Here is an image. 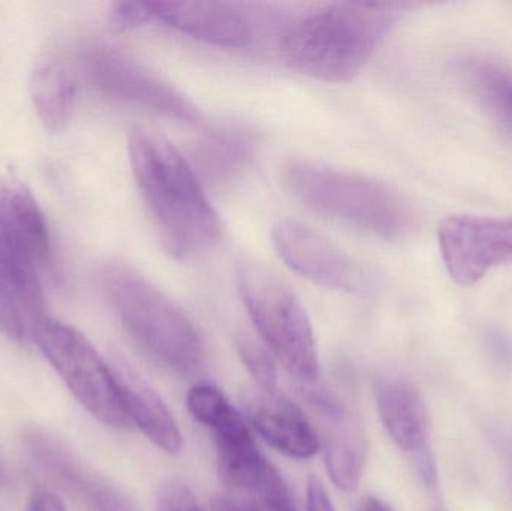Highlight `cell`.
I'll return each mask as SVG.
<instances>
[{
	"instance_id": "cell-1",
	"label": "cell",
	"mask_w": 512,
	"mask_h": 511,
	"mask_svg": "<svg viewBox=\"0 0 512 511\" xmlns=\"http://www.w3.org/2000/svg\"><path fill=\"white\" fill-rule=\"evenodd\" d=\"M129 159L165 251L189 260L215 248L221 219L179 150L158 134L135 131L129 138Z\"/></svg>"
},
{
	"instance_id": "cell-2",
	"label": "cell",
	"mask_w": 512,
	"mask_h": 511,
	"mask_svg": "<svg viewBox=\"0 0 512 511\" xmlns=\"http://www.w3.org/2000/svg\"><path fill=\"white\" fill-rule=\"evenodd\" d=\"M402 2H345L318 9L289 27L283 59L301 74L345 83L360 74L400 18Z\"/></svg>"
},
{
	"instance_id": "cell-3",
	"label": "cell",
	"mask_w": 512,
	"mask_h": 511,
	"mask_svg": "<svg viewBox=\"0 0 512 511\" xmlns=\"http://www.w3.org/2000/svg\"><path fill=\"white\" fill-rule=\"evenodd\" d=\"M282 177L298 201L328 218L385 240L414 230L408 201L379 180L306 158L288 159Z\"/></svg>"
},
{
	"instance_id": "cell-4",
	"label": "cell",
	"mask_w": 512,
	"mask_h": 511,
	"mask_svg": "<svg viewBox=\"0 0 512 511\" xmlns=\"http://www.w3.org/2000/svg\"><path fill=\"white\" fill-rule=\"evenodd\" d=\"M102 281L120 323L153 362L180 377H192L204 368L203 336L167 294L122 263L105 267Z\"/></svg>"
},
{
	"instance_id": "cell-5",
	"label": "cell",
	"mask_w": 512,
	"mask_h": 511,
	"mask_svg": "<svg viewBox=\"0 0 512 511\" xmlns=\"http://www.w3.org/2000/svg\"><path fill=\"white\" fill-rule=\"evenodd\" d=\"M188 408L212 432L219 474L234 494L248 500L242 504L258 511H297L285 480L262 455L251 429L218 387H192Z\"/></svg>"
},
{
	"instance_id": "cell-6",
	"label": "cell",
	"mask_w": 512,
	"mask_h": 511,
	"mask_svg": "<svg viewBox=\"0 0 512 511\" xmlns=\"http://www.w3.org/2000/svg\"><path fill=\"white\" fill-rule=\"evenodd\" d=\"M237 287L265 347L301 383L318 381L319 360L312 324L298 297L273 270L255 260L237 267Z\"/></svg>"
},
{
	"instance_id": "cell-7",
	"label": "cell",
	"mask_w": 512,
	"mask_h": 511,
	"mask_svg": "<svg viewBox=\"0 0 512 511\" xmlns=\"http://www.w3.org/2000/svg\"><path fill=\"white\" fill-rule=\"evenodd\" d=\"M33 342L96 420L111 428L131 426L113 368L80 330L47 317L39 324Z\"/></svg>"
},
{
	"instance_id": "cell-8",
	"label": "cell",
	"mask_w": 512,
	"mask_h": 511,
	"mask_svg": "<svg viewBox=\"0 0 512 511\" xmlns=\"http://www.w3.org/2000/svg\"><path fill=\"white\" fill-rule=\"evenodd\" d=\"M83 68L93 86L113 98L134 102L177 122L198 125L201 111L182 92L113 45H89Z\"/></svg>"
},
{
	"instance_id": "cell-9",
	"label": "cell",
	"mask_w": 512,
	"mask_h": 511,
	"mask_svg": "<svg viewBox=\"0 0 512 511\" xmlns=\"http://www.w3.org/2000/svg\"><path fill=\"white\" fill-rule=\"evenodd\" d=\"M438 240L448 275L465 287L512 264V218L451 215L439 225Z\"/></svg>"
},
{
	"instance_id": "cell-10",
	"label": "cell",
	"mask_w": 512,
	"mask_h": 511,
	"mask_svg": "<svg viewBox=\"0 0 512 511\" xmlns=\"http://www.w3.org/2000/svg\"><path fill=\"white\" fill-rule=\"evenodd\" d=\"M274 248L294 272L330 290L361 293L366 272L351 255L307 225L282 221L271 231Z\"/></svg>"
},
{
	"instance_id": "cell-11",
	"label": "cell",
	"mask_w": 512,
	"mask_h": 511,
	"mask_svg": "<svg viewBox=\"0 0 512 511\" xmlns=\"http://www.w3.org/2000/svg\"><path fill=\"white\" fill-rule=\"evenodd\" d=\"M23 443L33 461L60 485L74 492L92 511H141L131 495L110 477L81 461L68 444L41 428L24 431Z\"/></svg>"
},
{
	"instance_id": "cell-12",
	"label": "cell",
	"mask_w": 512,
	"mask_h": 511,
	"mask_svg": "<svg viewBox=\"0 0 512 511\" xmlns=\"http://www.w3.org/2000/svg\"><path fill=\"white\" fill-rule=\"evenodd\" d=\"M32 252L0 233V332L26 344L45 320L44 288Z\"/></svg>"
},
{
	"instance_id": "cell-13",
	"label": "cell",
	"mask_w": 512,
	"mask_h": 511,
	"mask_svg": "<svg viewBox=\"0 0 512 511\" xmlns=\"http://www.w3.org/2000/svg\"><path fill=\"white\" fill-rule=\"evenodd\" d=\"M152 21L218 47H243L252 38L248 20L218 2H147Z\"/></svg>"
},
{
	"instance_id": "cell-14",
	"label": "cell",
	"mask_w": 512,
	"mask_h": 511,
	"mask_svg": "<svg viewBox=\"0 0 512 511\" xmlns=\"http://www.w3.org/2000/svg\"><path fill=\"white\" fill-rule=\"evenodd\" d=\"M375 399L382 425L400 450L415 456L429 449V411L411 381L382 375L375 383Z\"/></svg>"
},
{
	"instance_id": "cell-15",
	"label": "cell",
	"mask_w": 512,
	"mask_h": 511,
	"mask_svg": "<svg viewBox=\"0 0 512 511\" xmlns=\"http://www.w3.org/2000/svg\"><path fill=\"white\" fill-rule=\"evenodd\" d=\"M249 414L262 440L288 458L306 461L321 449L318 434L300 407L276 390L256 396Z\"/></svg>"
},
{
	"instance_id": "cell-16",
	"label": "cell",
	"mask_w": 512,
	"mask_h": 511,
	"mask_svg": "<svg viewBox=\"0 0 512 511\" xmlns=\"http://www.w3.org/2000/svg\"><path fill=\"white\" fill-rule=\"evenodd\" d=\"M111 368L131 425L161 452L171 456L182 452V432L164 399L126 363L117 362Z\"/></svg>"
},
{
	"instance_id": "cell-17",
	"label": "cell",
	"mask_w": 512,
	"mask_h": 511,
	"mask_svg": "<svg viewBox=\"0 0 512 511\" xmlns=\"http://www.w3.org/2000/svg\"><path fill=\"white\" fill-rule=\"evenodd\" d=\"M258 138L248 126L225 123L204 134L192 152V168L213 186L230 183L254 159Z\"/></svg>"
},
{
	"instance_id": "cell-18",
	"label": "cell",
	"mask_w": 512,
	"mask_h": 511,
	"mask_svg": "<svg viewBox=\"0 0 512 511\" xmlns=\"http://www.w3.org/2000/svg\"><path fill=\"white\" fill-rule=\"evenodd\" d=\"M0 233L35 255L39 263L50 260L47 218L26 183L0 171Z\"/></svg>"
},
{
	"instance_id": "cell-19",
	"label": "cell",
	"mask_w": 512,
	"mask_h": 511,
	"mask_svg": "<svg viewBox=\"0 0 512 511\" xmlns=\"http://www.w3.org/2000/svg\"><path fill=\"white\" fill-rule=\"evenodd\" d=\"M29 93L36 116L47 131L60 134L71 120L75 86L60 63L41 60L30 72Z\"/></svg>"
},
{
	"instance_id": "cell-20",
	"label": "cell",
	"mask_w": 512,
	"mask_h": 511,
	"mask_svg": "<svg viewBox=\"0 0 512 511\" xmlns=\"http://www.w3.org/2000/svg\"><path fill=\"white\" fill-rule=\"evenodd\" d=\"M457 75L478 104L508 128H512V72L483 56L457 60Z\"/></svg>"
},
{
	"instance_id": "cell-21",
	"label": "cell",
	"mask_w": 512,
	"mask_h": 511,
	"mask_svg": "<svg viewBox=\"0 0 512 511\" xmlns=\"http://www.w3.org/2000/svg\"><path fill=\"white\" fill-rule=\"evenodd\" d=\"M328 476L337 488L354 492L363 477L364 453L357 441L348 437L331 438L325 444Z\"/></svg>"
},
{
	"instance_id": "cell-22",
	"label": "cell",
	"mask_w": 512,
	"mask_h": 511,
	"mask_svg": "<svg viewBox=\"0 0 512 511\" xmlns=\"http://www.w3.org/2000/svg\"><path fill=\"white\" fill-rule=\"evenodd\" d=\"M237 347H239L240 357L248 368L249 374L254 377L262 392L276 390V359L265 347L264 342L255 341L251 336H242L237 341Z\"/></svg>"
},
{
	"instance_id": "cell-23",
	"label": "cell",
	"mask_w": 512,
	"mask_h": 511,
	"mask_svg": "<svg viewBox=\"0 0 512 511\" xmlns=\"http://www.w3.org/2000/svg\"><path fill=\"white\" fill-rule=\"evenodd\" d=\"M156 511H209L194 491L179 479H171L159 488Z\"/></svg>"
},
{
	"instance_id": "cell-24",
	"label": "cell",
	"mask_w": 512,
	"mask_h": 511,
	"mask_svg": "<svg viewBox=\"0 0 512 511\" xmlns=\"http://www.w3.org/2000/svg\"><path fill=\"white\" fill-rule=\"evenodd\" d=\"M150 21L152 17L147 2H117L108 11V24L116 32L135 29Z\"/></svg>"
},
{
	"instance_id": "cell-25",
	"label": "cell",
	"mask_w": 512,
	"mask_h": 511,
	"mask_svg": "<svg viewBox=\"0 0 512 511\" xmlns=\"http://www.w3.org/2000/svg\"><path fill=\"white\" fill-rule=\"evenodd\" d=\"M306 511H336L319 477L312 476L307 482Z\"/></svg>"
},
{
	"instance_id": "cell-26",
	"label": "cell",
	"mask_w": 512,
	"mask_h": 511,
	"mask_svg": "<svg viewBox=\"0 0 512 511\" xmlns=\"http://www.w3.org/2000/svg\"><path fill=\"white\" fill-rule=\"evenodd\" d=\"M26 511H68L65 503L47 489H35L30 494Z\"/></svg>"
},
{
	"instance_id": "cell-27",
	"label": "cell",
	"mask_w": 512,
	"mask_h": 511,
	"mask_svg": "<svg viewBox=\"0 0 512 511\" xmlns=\"http://www.w3.org/2000/svg\"><path fill=\"white\" fill-rule=\"evenodd\" d=\"M412 459H414L415 470H417L418 476L423 480L424 485L433 488L438 482V468H436L433 453L430 452V449H426L418 455L412 456Z\"/></svg>"
},
{
	"instance_id": "cell-28",
	"label": "cell",
	"mask_w": 512,
	"mask_h": 511,
	"mask_svg": "<svg viewBox=\"0 0 512 511\" xmlns=\"http://www.w3.org/2000/svg\"><path fill=\"white\" fill-rule=\"evenodd\" d=\"M363 511H394L388 506L384 501L379 500V498H369V500L364 503Z\"/></svg>"
},
{
	"instance_id": "cell-29",
	"label": "cell",
	"mask_w": 512,
	"mask_h": 511,
	"mask_svg": "<svg viewBox=\"0 0 512 511\" xmlns=\"http://www.w3.org/2000/svg\"><path fill=\"white\" fill-rule=\"evenodd\" d=\"M8 482H9L8 465H6L5 459H3L2 453H0V486L8 485Z\"/></svg>"
},
{
	"instance_id": "cell-30",
	"label": "cell",
	"mask_w": 512,
	"mask_h": 511,
	"mask_svg": "<svg viewBox=\"0 0 512 511\" xmlns=\"http://www.w3.org/2000/svg\"><path fill=\"white\" fill-rule=\"evenodd\" d=\"M225 510L228 511H258L254 509V507L245 506L242 503H236V501H230V503H225Z\"/></svg>"
}]
</instances>
